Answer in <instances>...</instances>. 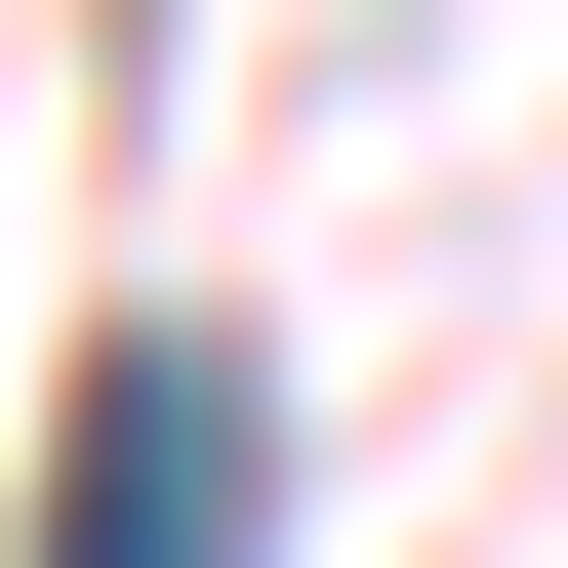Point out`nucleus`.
<instances>
[{"label":"nucleus","instance_id":"1","mask_svg":"<svg viewBox=\"0 0 568 568\" xmlns=\"http://www.w3.org/2000/svg\"><path fill=\"white\" fill-rule=\"evenodd\" d=\"M41 568H284V366L244 325H122L41 406Z\"/></svg>","mask_w":568,"mask_h":568}]
</instances>
